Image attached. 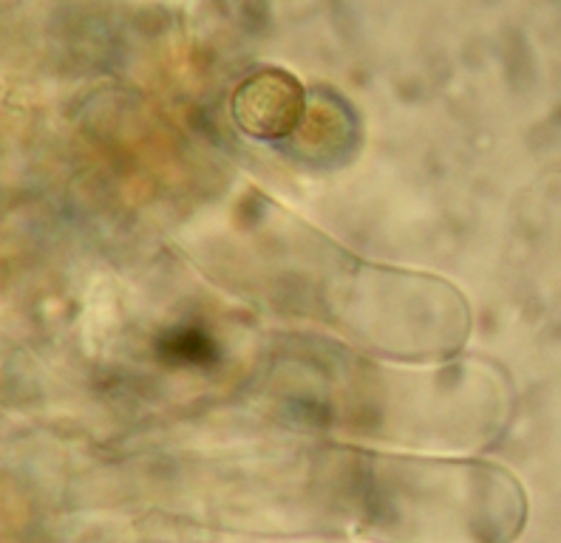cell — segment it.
I'll use <instances>...</instances> for the list:
<instances>
[{"label": "cell", "instance_id": "6da1fadb", "mask_svg": "<svg viewBox=\"0 0 561 543\" xmlns=\"http://www.w3.org/2000/svg\"><path fill=\"white\" fill-rule=\"evenodd\" d=\"M233 119L247 136L261 142L287 139L307 114V91L287 68H259L236 89Z\"/></svg>", "mask_w": 561, "mask_h": 543}]
</instances>
